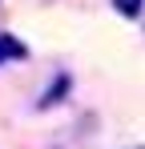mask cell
<instances>
[{
  "mask_svg": "<svg viewBox=\"0 0 145 149\" xmlns=\"http://www.w3.org/2000/svg\"><path fill=\"white\" fill-rule=\"evenodd\" d=\"M28 49H24V40H16L12 32H0V65H8V61H24Z\"/></svg>",
  "mask_w": 145,
  "mask_h": 149,
  "instance_id": "obj_1",
  "label": "cell"
},
{
  "mask_svg": "<svg viewBox=\"0 0 145 149\" xmlns=\"http://www.w3.org/2000/svg\"><path fill=\"white\" fill-rule=\"evenodd\" d=\"M65 93H69V73H61V77H56V85H52V89H48L45 97H40V109H52L56 101L65 97Z\"/></svg>",
  "mask_w": 145,
  "mask_h": 149,
  "instance_id": "obj_2",
  "label": "cell"
},
{
  "mask_svg": "<svg viewBox=\"0 0 145 149\" xmlns=\"http://www.w3.org/2000/svg\"><path fill=\"white\" fill-rule=\"evenodd\" d=\"M113 8H117L125 20H133V16H141V8H145V0H113Z\"/></svg>",
  "mask_w": 145,
  "mask_h": 149,
  "instance_id": "obj_3",
  "label": "cell"
}]
</instances>
